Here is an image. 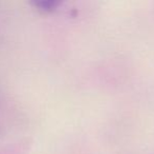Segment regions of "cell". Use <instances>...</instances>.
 Returning a JSON list of instances; mask_svg holds the SVG:
<instances>
[{
    "label": "cell",
    "instance_id": "1",
    "mask_svg": "<svg viewBox=\"0 0 154 154\" xmlns=\"http://www.w3.org/2000/svg\"><path fill=\"white\" fill-rule=\"evenodd\" d=\"M36 4H37L38 8H40V10L49 11L57 5V2H55V1H41V2H37Z\"/></svg>",
    "mask_w": 154,
    "mask_h": 154
}]
</instances>
